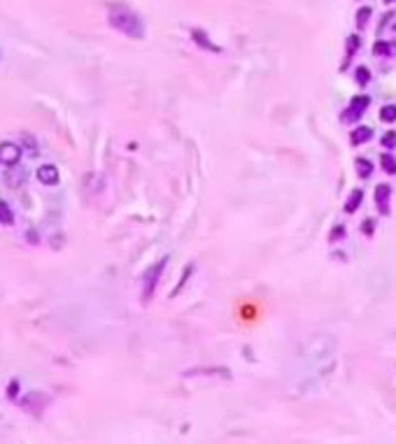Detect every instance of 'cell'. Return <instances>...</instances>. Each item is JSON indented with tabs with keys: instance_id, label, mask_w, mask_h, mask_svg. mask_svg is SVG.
I'll return each instance as SVG.
<instances>
[{
	"instance_id": "obj_1",
	"label": "cell",
	"mask_w": 396,
	"mask_h": 444,
	"mask_svg": "<svg viewBox=\"0 0 396 444\" xmlns=\"http://www.w3.org/2000/svg\"><path fill=\"white\" fill-rule=\"evenodd\" d=\"M107 19H110V26L114 31L124 33L131 40H142L145 37V23L133 10H129L126 5H112L110 12H107Z\"/></svg>"
},
{
	"instance_id": "obj_2",
	"label": "cell",
	"mask_w": 396,
	"mask_h": 444,
	"mask_svg": "<svg viewBox=\"0 0 396 444\" xmlns=\"http://www.w3.org/2000/svg\"><path fill=\"white\" fill-rule=\"evenodd\" d=\"M166 263H168V256L159 258L151 267H147V272H145V277H142V302H145V305H147V302L151 300V296H154L156 284H159L161 275H163V270H166Z\"/></svg>"
},
{
	"instance_id": "obj_3",
	"label": "cell",
	"mask_w": 396,
	"mask_h": 444,
	"mask_svg": "<svg viewBox=\"0 0 396 444\" xmlns=\"http://www.w3.org/2000/svg\"><path fill=\"white\" fill-rule=\"evenodd\" d=\"M392 193H394V189H392L389 184H377V186H375V191H373V200H375V205H377V210H380V214H382V216H389Z\"/></svg>"
},
{
	"instance_id": "obj_4",
	"label": "cell",
	"mask_w": 396,
	"mask_h": 444,
	"mask_svg": "<svg viewBox=\"0 0 396 444\" xmlns=\"http://www.w3.org/2000/svg\"><path fill=\"white\" fill-rule=\"evenodd\" d=\"M19 160H21V149L17 147V144H12V142H2V144H0V163H2V165L12 168V165H17Z\"/></svg>"
},
{
	"instance_id": "obj_5",
	"label": "cell",
	"mask_w": 396,
	"mask_h": 444,
	"mask_svg": "<svg viewBox=\"0 0 396 444\" xmlns=\"http://www.w3.org/2000/svg\"><path fill=\"white\" fill-rule=\"evenodd\" d=\"M38 181L44 184V186H56V184L61 181V172H58V168L52 165V163L40 165V168H38Z\"/></svg>"
},
{
	"instance_id": "obj_6",
	"label": "cell",
	"mask_w": 396,
	"mask_h": 444,
	"mask_svg": "<svg viewBox=\"0 0 396 444\" xmlns=\"http://www.w3.org/2000/svg\"><path fill=\"white\" fill-rule=\"evenodd\" d=\"M373 140V130L368 126H357L350 133V142H352L354 147H359V144H366V142H371Z\"/></svg>"
},
{
	"instance_id": "obj_7",
	"label": "cell",
	"mask_w": 396,
	"mask_h": 444,
	"mask_svg": "<svg viewBox=\"0 0 396 444\" xmlns=\"http://www.w3.org/2000/svg\"><path fill=\"white\" fill-rule=\"evenodd\" d=\"M361 200H364V191L361 189H354L352 193H350V198L345 200V214H354V212L361 207Z\"/></svg>"
},
{
	"instance_id": "obj_8",
	"label": "cell",
	"mask_w": 396,
	"mask_h": 444,
	"mask_svg": "<svg viewBox=\"0 0 396 444\" xmlns=\"http://www.w3.org/2000/svg\"><path fill=\"white\" fill-rule=\"evenodd\" d=\"M354 165H357V172H359L361 179H371V175H373V170H375V165L371 163V160L364 159V156H357V159H354Z\"/></svg>"
},
{
	"instance_id": "obj_9",
	"label": "cell",
	"mask_w": 396,
	"mask_h": 444,
	"mask_svg": "<svg viewBox=\"0 0 396 444\" xmlns=\"http://www.w3.org/2000/svg\"><path fill=\"white\" fill-rule=\"evenodd\" d=\"M359 44H361V37L352 33V35L347 37V47H345V63H343V70H347V65H350V61H352L354 52L359 49Z\"/></svg>"
},
{
	"instance_id": "obj_10",
	"label": "cell",
	"mask_w": 396,
	"mask_h": 444,
	"mask_svg": "<svg viewBox=\"0 0 396 444\" xmlns=\"http://www.w3.org/2000/svg\"><path fill=\"white\" fill-rule=\"evenodd\" d=\"M191 40H193L196 44H198V47H203V49H210V52L219 53V47L210 42V37H207V35H205L203 31H191Z\"/></svg>"
},
{
	"instance_id": "obj_11",
	"label": "cell",
	"mask_w": 396,
	"mask_h": 444,
	"mask_svg": "<svg viewBox=\"0 0 396 444\" xmlns=\"http://www.w3.org/2000/svg\"><path fill=\"white\" fill-rule=\"evenodd\" d=\"M368 105H371V98L364 95V93H357L352 100H350V109L357 112V114H364L366 109H368Z\"/></svg>"
},
{
	"instance_id": "obj_12",
	"label": "cell",
	"mask_w": 396,
	"mask_h": 444,
	"mask_svg": "<svg viewBox=\"0 0 396 444\" xmlns=\"http://www.w3.org/2000/svg\"><path fill=\"white\" fill-rule=\"evenodd\" d=\"M380 168L385 170L387 175H396V159H394V154H389V151L380 154Z\"/></svg>"
},
{
	"instance_id": "obj_13",
	"label": "cell",
	"mask_w": 396,
	"mask_h": 444,
	"mask_svg": "<svg viewBox=\"0 0 396 444\" xmlns=\"http://www.w3.org/2000/svg\"><path fill=\"white\" fill-rule=\"evenodd\" d=\"M354 79H357V84H359V86H368V84H371V70H368L366 65L354 68Z\"/></svg>"
},
{
	"instance_id": "obj_14",
	"label": "cell",
	"mask_w": 396,
	"mask_h": 444,
	"mask_svg": "<svg viewBox=\"0 0 396 444\" xmlns=\"http://www.w3.org/2000/svg\"><path fill=\"white\" fill-rule=\"evenodd\" d=\"M0 223L2 226H12L14 223V214H12V207L5 200H0Z\"/></svg>"
},
{
	"instance_id": "obj_15",
	"label": "cell",
	"mask_w": 396,
	"mask_h": 444,
	"mask_svg": "<svg viewBox=\"0 0 396 444\" xmlns=\"http://www.w3.org/2000/svg\"><path fill=\"white\" fill-rule=\"evenodd\" d=\"M380 121L382 124H394L396 121V105H385L380 109Z\"/></svg>"
},
{
	"instance_id": "obj_16",
	"label": "cell",
	"mask_w": 396,
	"mask_h": 444,
	"mask_svg": "<svg viewBox=\"0 0 396 444\" xmlns=\"http://www.w3.org/2000/svg\"><path fill=\"white\" fill-rule=\"evenodd\" d=\"M373 53L375 56H392V44L385 42V40H377V42L373 44Z\"/></svg>"
},
{
	"instance_id": "obj_17",
	"label": "cell",
	"mask_w": 396,
	"mask_h": 444,
	"mask_svg": "<svg viewBox=\"0 0 396 444\" xmlns=\"http://www.w3.org/2000/svg\"><path fill=\"white\" fill-rule=\"evenodd\" d=\"M371 14H373L371 7H359V12H357V28H364L368 23V19H371Z\"/></svg>"
},
{
	"instance_id": "obj_18",
	"label": "cell",
	"mask_w": 396,
	"mask_h": 444,
	"mask_svg": "<svg viewBox=\"0 0 396 444\" xmlns=\"http://www.w3.org/2000/svg\"><path fill=\"white\" fill-rule=\"evenodd\" d=\"M380 144L385 149H396V130H387L382 140H380Z\"/></svg>"
},
{
	"instance_id": "obj_19",
	"label": "cell",
	"mask_w": 396,
	"mask_h": 444,
	"mask_svg": "<svg viewBox=\"0 0 396 444\" xmlns=\"http://www.w3.org/2000/svg\"><path fill=\"white\" fill-rule=\"evenodd\" d=\"M345 235V226L343 223H338V226H333V231L329 233V242H336V240H340Z\"/></svg>"
},
{
	"instance_id": "obj_20",
	"label": "cell",
	"mask_w": 396,
	"mask_h": 444,
	"mask_svg": "<svg viewBox=\"0 0 396 444\" xmlns=\"http://www.w3.org/2000/svg\"><path fill=\"white\" fill-rule=\"evenodd\" d=\"M361 231H364L366 237H373V233H375V221H373V219H366V221L361 223Z\"/></svg>"
},
{
	"instance_id": "obj_21",
	"label": "cell",
	"mask_w": 396,
	"mask_h": 444,
	"mask_svg": "<svg viewBox=\"0 0 396 444\" xmlns=\"http://www.w3.org/2000/svg\"><path fill=\"white\" fill-rule=\"evenodd\" d=\"M385 2H387V5H392V2H396V0H385Z\"/></svg>"
}]
</instances>
